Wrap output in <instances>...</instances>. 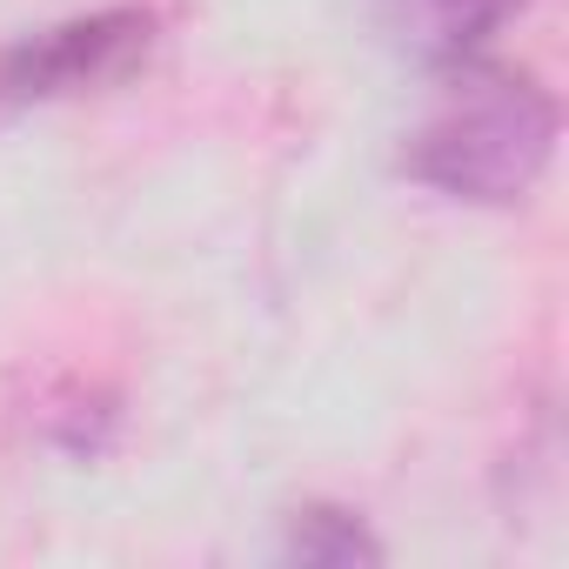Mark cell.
I'll list each match as a JSON object with an SVG mask.
<instances>
[{
    "instance_id": "1",
    "label": "cell",
    "mask_w": 569,
    "mask_h": 569,
    "mask_svg": "<svg viewBox=\"0 0 569 569\" xmlns=\"http://www.w3.org/2000/svg\"><path fill=\"white\" fill-rule=\"evenodd\" d=\"M556 154V101L496 61L442 68V94L402 148V174L476 208L522 201Z\"/></svg>"
},
{
    "instance_id": "4",
    "label": "cell",
    "mask_w": 569,
    "mask_h": 569,
    "mask_svg": "<svg viewBox=\"0 0 569 569\" xmlns=\"http://www.w3.org/2000/svg\"><path fill=\"white\" fill-rule=\"evenodd\" d=\"M289 556L296 562H322V569H356V562H382V542L369 536L362 516L309 502L289 516Z\"/></svg>"
},
{
    "instance_id": "3",
    "label": "cell",
    "mask_w": 569,
    "mask_h": 569,
    "mask_svg": "<svg viewBox=\"0 0 569 569\" xmlns=\"http://www.w3.org/2000/svg\"><path fill=\"white\" fill-rule=\"evenodd\" d=\"M382 8H389V34L429 68L476 61L509 21V0H382Z\"/></svg>"
},
{
    "instance_id": "2",
    "label": "cell",
    "mask_w": 569,
    "mask_h": 569,
    "mask_svg": "<svg viewBox=\"0 0 569 569\" xmlns=\"http://www.w3.org/2000/svg\"><path fill=\"white\" fill-rule=\"evenodd\" d=\"M154 41H161V21L148 8H101V14L41 28L14 48H0V114L34 108V101L121 88L128 74L148 68Z\"/></svg>"
},
{
    "instance_id": "5",
    "label": "cell",
    "mask_w": 569,
    "mask_h": 569,
    "mask_svg": "<svg viewBox=\"0 0 569 569\" xmlns=\"http://www.w3.org/2000/svg\"><path fill=\"white\" fill-rule=\"evenodd\" d=\"M522 8H529V0H509V14H522Z\"/></svg>"
}]
</instances>
